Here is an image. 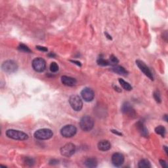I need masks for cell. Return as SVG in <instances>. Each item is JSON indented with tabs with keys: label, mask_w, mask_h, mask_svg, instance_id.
Listing matches in <instances>:
<instances>
[{
	"label": "cell",
	"mask_w": 168,
	"mask_h": 168,
	"mask_svg": "<svg viewBox=\"0 0 168 168\" xmlns=\"http://www.w3.org/2000/svg\"><path fill=\"white\" fill-rule=\"evenodd\" d=\"M61 81L64 85L66 86H74L76 84V80L75 78L69 77V76H63L61 77Z\"/></svg>",
	"instance_id": "cell-13"
},
{
	"label": "cell",
	"mask_w": 168,
	"mask_h": 168,
	"mask_svg": "<svg viewBox=\"0 0 168 168\" xmlns=\"http://www.w3.org/2000/svg\"><path fill=\"white\" fill-rule=\"evenodd\" d=\"M81 96L86 102H91L95 97V93L91 88L85 87L81 91Z\"/></svg>",
	"instance_id": "cell-10"
},
{
	"label": "cell",
	"mask_w": 168,
	"mask_h": 168,
	"mask_svg": "<svg viewBox=\"0 0 168 168\" xmlns=\"http://www.w3.org/2000/svg\"><path fill=\"white\" fill-rule=\"evenodd\" d=\"M138 166L140 168H150L151 167V164L148 160L143 159L139 161Z\"/></svg>",
	"instance_id": "cell-18"
},
{
	"label": "cell",
	"mask_w": 168,
	"mask_h": 168,
	"mask_svg": "<svg viewBox=\"0 0 168 168\" xmlns=\"http://www.w3.org/2000/svg\"><path fill=\"white\" fill-rule=\"evenodd\" d=\"M25 163L27 165H29L30 166L32 165L34 163V160L32 158H26L25 160Z\"/></svg>",
	"instance_id": "cell-26"
},
{
	"label": "cell",
	"mask_w": 168,
	"mask_h": 168,
	"mask_svg": "<svg viewBox=\"0 0 168 168\" xmlns=\"http://www.w3.org/2000/svg\"><path fill=\"white\" fill-rule=\"evenodd\" d=\"M118 81H119V83H120V85H122V87L125 90L131 91L132 90V85H131L129 83L127 82V81L123 80V79H119Z\"/></svg>",
	"instance_id": "cell-19"
},
{
	"label": "cell",
	"mask_w": 168,
	"mask_h": 168,
	"mask_svg": "<svg viewBox=\"0 0 168 168\" xmlns=\"http://www.w3.org/2000/svg\"><path fill=\"white\" fill-rule=\"evenodd\" d=\"M18 49L20 51H23V52H26V53H30L31 52L30 49L26 45H24V44H20Z\"/></svg>",
	"instance_id": "cell-23"
},
{
	"label": "cell",
	"mask_w": 168,
	"mask_h": 168,
	"mask_svg": "<svg viewBox=\"0 0 168 168\" xmlns=\"http://www.w3.org/2000/svg\"><path fill=\"white\" fill-rule=\"evenodd\" d=\"M122 111L123 114L127 115V116L131 118H135L136 116V112L135 109L129 103L125 102L123 103L122 107Z\"/></svg>",
	"instance_id": "cell-11"
},
{
	"label": "cell",
	"mask_w": 168,
	"mask_h": 168,
	"mask_svg": "<svg viewBox=\"0 0 168 168\" xmlns=\"http://www.w3.org/2000/svg\"><path fill=\"white\" fill-rule=\"evenodd\" d=\"M167 115H165L164 118H165V121H166V122H167Z\"/></svg>",
	"instance_id": "cell-33"
},
{
	"label": "cell",
	"mask_w": 168,
	"mask_h": 168,
	"mask_svg": "<svg viewBox=\"0 0 168 168\" xmlns=\"http://www.w3.org/2000/svg\"><path fill=\"white\" fill-rule=\"evenodd\" d=\"M1 68L3 70L6 72L11 74L16 72L18 69V65L14 61L9 60L5 61L4 63L2 64Z\"/></svg>",
	"instance_id": "cell-7"
},
{
	"label": "cell",
	"mask_w": 168,
	"mask_h": 168,
	"mask_svg": "<svg viewBox=\"0 0 168 168\" xmlns=\"http://www.w3.org/2000/svg\"><path fill=\"white\" fill-rule=\"evenodd\" d=\"M108 63H109V65L113 66H116L118 64V63H119V61H118L117 57H116V56L113 55L110 56L109 60H108Z\"/></svg>",
	"instance_id": "cell-21"
},
{
	"label": "cell",
	"mask_w": 168,
	"mask_h": 168,
	"mask_svg": "<svg viewBox=\"0 0 168 168\" xmlns=\"http://www.w3.org/2000/svg\"><path fill=\"white\" fill-rule=\"evenodd\" d=\"M76 147L72 143H68L61 149V154L66 157H70L75 153Z\"/></svg>",
	"instance_id": "cell-8"
},
{
	"label": "cell",
	"mask_w": 168,
	"mask_h": 168,
	"mask_svg": "<svg viewBox=\"0 0 168 168\" xmlns=\"http://www.w3.org/2000/svg\"><path fill=\"white\" fill-rule=\"evenodd\" d=\"M111 148L110 142L107 140H103L98 143V149L101 151H107Z\"/></svg>",
	"instance_id": "cell-14"
},
{
	"label": "cell",
	"mask_w": 168,
	"mask_h": 168,
	"mask_svg": "<svg viewBox=\"0 0 168 168\" xmlns=\"http://www.w3.org/2000/svg\"><path fill=\"white\" fill-rule=\"evenodd\" d=\"M80 126L81 129L84 132H90L93 128L94 120L89 116H85L81 118L80 120Z\"/></svg>",
	"instance_id": "cell-2"
},
{
	"label": "cell",
	"mask_w": 168,
	"mask_h": 168,
	"mask_svg": "<svg viewBox=\"0 0 168 168\" xmlns=\"http://www.w3.org/2000/svg\"><path fill=\"white\" fill-rule=\"evenodd\" d=\"M155 132L157 134L160 135L162 137H165V133H166V131H165V127L162 125H159L155 128Z\"/></svg>",
	"instance_id": "cell-20"
},
{
	"label": "cell",
	"mask_w": 168,
	"mask_h": 168,
	"mask_svg": "<svg viewBox=\"0 0 168 168\" xmlns=\"http://www.w3.org/2000/svg\"><path fill=\"white\" fill-rule=\"evenodd\" d=\"M69 103L72 109L76 111H80L83 107L82 100L78 95H72L69 98Z\"/></svg>",
	"instance_id": "cell-4"
},
{
	"label": "cell",
	"mask_w": 168,
	"mask_h": 168,
	"mask_svg": "<svg viewBox=\"0 0 168 168\" xmlns=\"http://www.w3.org/2000/svg\"><path fill=\"white\" fill-rule=\"evenodd\" d=\"M136 64H137V66L139 68L140 70H141L148 78H149L151 80H154V76H153L151 70H150L149 68L145 65L144 62L137 60V61H136Z\"/></svg>",
	"instance_id": "cell-9"
},
{
	"label": "cell",
	"mask_w": 168,
	"mask_h": 168,
	"mask_svg": "<svg viewBox=\"0 0 168 168\" xmlns=\"http://www.w3.org/2000/svg\"><path fill=\"white\" fill-rule=\"evenodd\" d=\"M112 133H115V134H117V135H122V133H118V131L112 130Z\"/></svg>",
	"instance_id": "cell-29"
},
{
	"label": "cell",
	"mask_w": 168,
	"mask_h": 168,
	"mask_svg": "<svg viewBox=\"0 0 168 168\" xmlns=\"http://www.w3.org/2000/svg\"><path fill=\"white\" fill-rule=\"evenodd\" d=\"M32 65L34 70L38 72H42L45 70L46 68V63L45 60L40 57L34 59L32 63Z\"/></svg>",
	"instance_id": "cell-6"
},
{
	"label": "cell",
	"mask_w": 168,
	"mask_h": 168,
	"mask_svg": "<svg viewBox=\"0 0 168 168\" xmlns=\"http://www.w3.org/2000/svg\"><path fill=\"white\" fill-rule=\"evenodd\" d=\"M97 63L98 65L101 66H108L109 65V63H108V60H105L103 58H98L97 60Z\"/></svg>",
	"instance_id": "cell-22"
},
{
	"label": "cell",
	"mask_w": 168,
	"mask_h": 168,
	"mask_svg": "<svg viewBox=\"0 0 168 168\" xmlns=\"http://www.w3.org/2000/svg\"><path fill=\"white\" fill-rule=\"evenodd\" d=\"M137 127L138 128V129H139V132L140 133V134H141L143 136H144V137H147L149 136L148 130L147 129V128L145 127V126L144 125V123H143V122L140 121V122H138L137 124Z\"/></svg>",
	"instance_id": "cell-15"
},
{
	"label": "cell",
	"mask_w": 168,
	"mask_h": 168,
	"mask_svg": "<svg viewBox=\"0 0 168 168\" xmlns=\"http://www.w3.org/2000/svg\"><path fill=\"white\" fill-rule=\"evenodd\" d=\"M160 164H161L162 167H167V163L165 162V161H164V160H160Z\"/></svg>",
	"instance_id": "cell-28"
},
{
	"label": "cell",
	"mask_w": 168,
	"mask_h": 168,
	"mask_svg": "<svg viewBox=\"0 0 168 168\" xmlns=\"http://www.w3.org/2000/svg\"><path fill=\"white\" fill-rule=\"evenodd\" d=\"M84 164L87 167H95L97 166V160L95 158H87L84 162Z\"/></svg>",
	"instance_id": "cell-17"
},
{
	"label": "cell",
	"mask_w": 168,
	"mask_h": 168,
	"mask_svg": "<svg viewBox=\"0 0 168 168\" xmlns=\"http://www.w3.org/2000/svg\"><path fill=\"white\" fill-rule=\"evenodd\" d=\"M36 49H38V50L41 51H44V52H47L48 51V49L45 47H41V46H36Z\"/></svg>",
	"instance_id": "cell-27"
},
{
	"label": "cell",
	"mask_w": 168,
	"mask_h": 168,
	"mask_svg": "<svg viewBox=\"0 0 168 168\" xmlns=\"http://www.w3.org/2000/svg\"><path fill=\"white\" fill-rule=\"evenodd\" d=\"M124 162V156L121 153H114L112 156V163L116 167H120Z\"/></svg>",
	"instance_id": "cell-12"
},
{
	"label": "cell",
	"mask_w": 168,
	"mask_h": 168,
	"mask_svg": "<svg viewBox=\"0 0 168 168\" xmlns=\"http://www.w3.org/2000/svg\"><path fill=\"white\" fill-rule=\"evenodd\" d=\"M50 70L52 72H56L59 70V66L55 62L52 63L50 65Z\"/></svg>",
	"instance_id": "cell-24"
},
{
	"label": "cell",
	"mask_w": 168,
	"mask_h": 168,
	"mask_svg": "<svg viewBox=\"0 0 168 168\" xmlns=\"http://www.w3.org/2000/svg\"><path fill=\"white\" fill-rule=\"evenodd\" d=\"M6 135L10 139L19 140H24L28 138L26 133L15 129H8L6 132Z\"/></svg>",
	"instance_id": "cell-1"
},
{
	"label": "cell",
	"mask_w": 168,
	"mask_h": 168,
	"mask_svg": "<svg viewBox=\"0 0 168 168\" xmlns=\"http://www.w3.org/2000/svg\"><path fill=\"white\" fill-rule=\"evenodd\" d=\"M105 34H106V35H107V38H108V39H112V38H111V36H109V35H108V34L107 33H105Z\"/></svg>",
	"instance_id": "cell-31"
},
{
	"label": "cell",
	"mask_w": 168,
	"mask_h": 168,
	"mask_svg": "<svg viewBox=\"0 0 168 168\" xmlns=\"http://www.w3.org/2000/svg\"><path fill=\"white\" fill-rule=\"evenodd\" d=\"M154 98L157 103H161V97H160V94L158 91H156L154 92Z\"/></svg>",
	"instance_id": "cell-25"
},
{
	"label": "cell",
	"mask_w": 168,
	"mask_h": 168,
	"mask_svg": "<svg viewBox=\"0 0 168 168\" xmlns=\"http://www.w3.org/2000/svg\"><path fill=\"white\" fill-rule=\"evenodd\" d=\"M77 132V129L74 125H66L62 128L61 134L65 138H70L74 137Z\"/></svg>",
	"instance_id": "cell-5"
},
{
	"label": "cell",
	"mask_w": 168,
	"mask_h": 168,
	"mask_svg": "<svg viewBox=\"0 0 168 168\" xmlns=\"http://www.w3.org/2000/svg\"><path fill=\"white\" fill-rule=\"evenodd\" d=\"M113 72H114L115 73L118 74L122 75V76H126L127 75L128 72L125 70V69L121 66H113L112 68Z\"/></svg>",
	"instance_id": "cell-16"
},
{
	"label": "cell",
	"mask_w": 168,
	"mask_h": 168,
	"mask_svg": "<svg viewBox=\"0 0 168 168\" xmlns=\"http://www.w3.org/2000/svg\"><path fill=\"white\" fill-rule=\"evenodd\" d=\"M164 149H165V153H166V154H167V147H164Z\"/></svg>",
	"instance_id": "cell-32"
},
{
	"label": "cell",
	"mask_w": 168,
	"mask_h": 168,
	"mask_svg": "<svg viewBox=\"0 0 168 168\" xmlns=\"http://www.w3.org/2000/svg\"><path fill=\"white\" fill-rule=\"evenodd\" d=\"M53 133L49 129H40L34 133V137L39 140H48L53 137Z\"/></svg>",
	"instance_id": "cell-3"
},
{
	"label": "cell",
	"mask_w": 168,
	"mask_h": 168,
	"mask_svg": "<svg viewBox=\"0 0 168 168\" xmlns=\"http://www.w3.org/2000/svg\"><path fill=\"white\" fill-rule=\"evenodd\" d=\"M70 61L72 62V63H75V64H76V65H78V66H81V65L80 62H78V61Z\"/></svg>",
	"instance_id": "cell-30"
}]
</instances>
